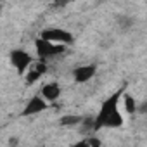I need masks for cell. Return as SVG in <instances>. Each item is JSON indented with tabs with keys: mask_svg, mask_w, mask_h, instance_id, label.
Returning a JSON list of instances; mask_svg holds the SVG:
<instances>
[{
	"mask_svg": "<svg viewBox=\"0 0 147 147\" xmlns=\"http://www.w3.org/2000/svg\"><path fill=\"white\" fill-rule=\"evenodd\" d=\"M40 94H42L49 102H57V100H59V97L62 95L61 83H59V82H49V83L42 85Z\"/></svg>",
	"mask_w": 147,
	"mask_h": 147,
	"instance_id": "cell-8",
	"label": "cell"
},
{
	"mask_svg": "<svg viewBox=\"0 0 147 147\" xmlns=\"http://www.w3.org/2000/svg\"><path fill=\"white\" fill-rule=\"evenodd\" d=\"M9 61H11V66L16 69V73L23 78L28 73V69L35 64L36 59L24 49H12L9 52Z\"/></svg>",
	"mask_w": 147,
	"mask_h": 147,
	"instance_id": "cell-3",
	"label": "cell"
},
{
	"mask_svg": "<svg viewBox=\"0 0 147 147\" xmlns=\"http://www.w3.org/2000/svg\"><path fill=\"white\" fill-rule=\"evenodd\" d=\"M66 47L67 45H62V43H55V42H49L42 36H36L35 38V52H36V59H43V61H49V59H54L57 55H62L66 52Z\"/></svg>",
	"mask_w": 147,
	"mask_h": 147,
	"instance_id": "cell-2",
	"label": "cell"
},
{
	"mask_svg": "<svg viewBox=\"0 0 147 147\" xmlns=\"http://www.w3.org/2000/svg\"><path fill=\"white\" fill-rule=\"evenodd\" d=\"M97 75V64H80L76 67H73L71 71V76L75 80V83L78 85H83V83H88L95 78Z\"/></svg>",
	"mask_w": 147,
	"mask_h": 147,
	"instance_id": "cell-6",
	"label": "cell"
},
{
	"mask_svg": "<svg viewBox=\"0 0 147 147\" xmlns=\"http://www.w3.org/2000/svg\"><path fill=\"white\" fill-rule=\"evenodd\" d=\"M138 113L140 114H147V100H144L142 104H138Z\"/></svg>",
	"mask_w": 147,
	"mask_h": 147,
	"instance_id": "cell-12",
	"label": "cell"
},
{
	"mask_svg": "<svg viewBox=\"0 0 147 147\" xmlns=\"http://www.w3.org/2000/svg\"><path fill=\"white\" fill-rule=\"evenodd\" d=\"M2 2H5V0H2Z\"/></svg>",
	"mask_w": 147,
	"mask_h": 147,
	"instance_id": "cell-13",
	"label": "cell"
},
{
	"mask_svg": "<svg viewBox=\"0 0 147 147\" xmlns=\"http://www.w3.org/2000/svg\"><path fill=\"white\" fill-rule=\"evenodd\" d=\"M76 145L78 147H100L102 145V140L99 138V137H94V135H87V137H83L80 142H76Z\"/></svg>",
	"mask_w": 147,
	"mask_h": 147,
	"instance_id": "cell-11",
	"label": "cell"
},
{
	"mask_svg": "<svg viewBox=\"0 0 147 147\" xmlns=\"http://www.w3.org/2000/svg\"><path fill=\"white\" fill-rule=\"evenodd\" d=\"M121 106H123L125 113L130 114V116H133L135 113H138V102H137L135 97H133L131 94H128V92L123 94V97H121Z\"/></svg>",
	"mask_w": 147,
	"mask_h": 147,
	"instance_id": "cell-9",
	"label": "cell"
},
{
	"mask_svg": "<svg viewBox=\"0 0 147 147\" xmlns=\"http://www.w3.org/2000/svg\"><path fill=\"white\" fill-rule=\"evenodd\" d=\"M38 36H42L49 42L62 43V45H73L75 43V35L67 30H64V28H45V30L40 31Z\"/></svg>",
	"mask_w": 147,
	"mask_h": 147,
	"instance_id": "cell-4",
	"label": "cell"
},
{
	"mask_svg": "<svg viewBox=\"0 0 147 147\" xmlns=\"http://www.w3.org/2000/svg\"><path fill=\"white\" fill-rule=\"evenodd\" d=\"M47 71H49V64H47V61H43V59H36L35 64L28 69V73L23 76V78H24V83H26L28 87L33 85V83H36L42 76L47 75Z\"/></svg>",
	"mask_w": 147,
	"mask_h": 147,
	"instance_id": "cell-7",
	"label": "cell"
},
{
	"mask_svg": "<svg viewBox=\"0 0 147 147\" xmlns=\"http://www.w3.org/2000/svg\"><path fill=\"white\" fill-rule=\"evenodd\" d=\"M125 94V88H119L113 92L99 107L95 118H94V131L102 128H121L125 125V118L121 113V97Z\"/></svg>",
	"mask_w": 147,
	"mask_h": 147,
	"instance_id": "cell-1",
	"label": "cell"
},
{
	"mask_svg": "<svg viewBox=\"0 0 147 147\" xmlns=\"http://www.w3.org/2000/svg\"><path fill=\"white\" fill-rule=\"evenodd\" d=\"M49 100L38 92V94H35L26 104H24V107H23V111L19 113V116L21 118H30V116H36V114H40V113H43V111H47L49 109Z\"/></svg>",
	"mask_w": 147,
	"mask_h": 147,
	"instance_id": "cell-5",
	"label": "cell"
},
{
	"mask_svg": "<svg viewBox=\"0 0 147 147\" xmlns=\"http://www.w3.org/2000/svg\"><path fill=\"white\" fill-rule=\"evenodd\" d=\"M83 116H78V114H64V116H61V119H59V125L61 126H78V125H82L83 123Z\"/></svg>",
	"mask_w": 147,
	"mask_h": 147,
	"instance_id": "cell-10",
	"label": "cell"
}]
</instances>
